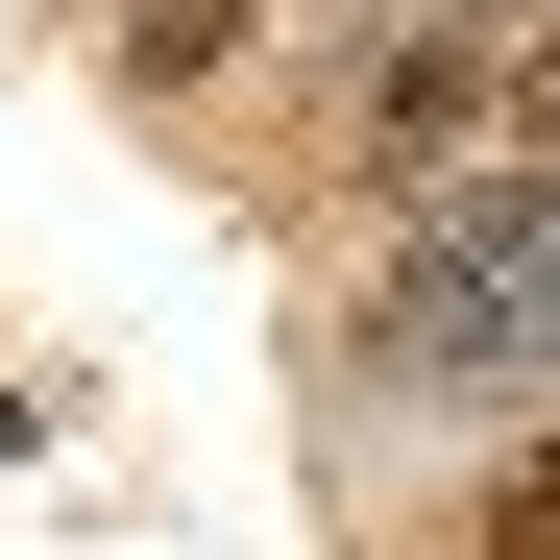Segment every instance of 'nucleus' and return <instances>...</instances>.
Returning a JSON list of instances; mask_svg holds the SVG:
<instances>
[{"mask_svg":"<svg viewBox=\"0 0 560 560\" xmlns=\"http://www.w3.org/2000/svg\"><path fill=\"white\" fill-rule=\"evenodd\" d=\"M536 341H560V147L439 171L415 244H390V293H365V365L439 390V365H536Z\"/></svg>","mask_w":560,"mask_h":560,"instance_id":"f257e3e1","label":"nucleus"},{"mask_svg":"<svg viewBox=\"0 0 560 560\" xmlns=\"http://www.w3.org/2000/svg\"><path fill=\"white\" fill-rule=\"evenodd\" d=\"M220 25H244V0H122V73H196Z\"/></svg>","mask_w":560,"mask_h":560,"instance_id":"20e7f679","label":"nucleus"},{"mask_svg":"<svg viewBox=\"0 0 560 560\" xmlns=\"http://www.w3.org/2000/svg\"><path fill=\"white\" fill-rule=\"evenodd\" d=\"M488 98H512V25H488V0H463L439 49H390V73H365V196H415V171H439L463 122H488Z\"/></svg>","mask_w":560,"mask_h":560,"instance_id":"f03ea898","label":"nucleus"},{"mask_svg":"<svg viewBox=\"0 0 560 560\" xmlns=\"http://www.w3.org/2000/svg\"><path fill=\"white\" fill-rule=\"evenodd\" d=\"M463 560H560V439L512 463V488H488V512H463Z\"/></svg>","mask_w":560,"mask_h":560,"instance_id":"7ed1b4c3","label":"nucleus"},{"mask_svg":"<svg viewBox=\"0 0 560 560\" xmlns=\"http://www.w3.org/2000/svg\"><path fill=\"white\" fill-rule=\"evenodd\" d=\"M512 122H536V147H560V25H536V49H512Z\"/></svg>","mask_w":560,"mask_h":560,"instance_id":"39448f33","label":"nucleus"}]
</instances>
